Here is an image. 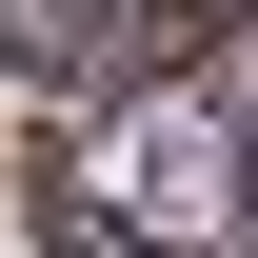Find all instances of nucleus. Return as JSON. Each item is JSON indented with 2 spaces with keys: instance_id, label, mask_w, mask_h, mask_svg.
<instances>
[{
  "instance_id": "f257e3e1",
  "label": "nucleus",
  "mask_w": 258,
  "mask_h": 258,
  "mask_svg": "<svg viewBox=\"0 0 258 258\" xmlns=\"http://www.w3.org/2000/svg\"><path fill=\"white\" fill-rule=\"evenodd\" d=\"M99 179H119L139 238H219V219H238V179H219V99H139Z\"/></svg>"
},
{
  "instance_id": "f03ea898",
  "label": "nucleus",
  "mask_w": 258,
  "mask_h": 258,
  "mask_svg": "<svg viewBox=\"0 0 258 258\" xmlns=\"http://www.w3.org/2000/svg\"><path fill=\"white\" fill-rule=\"evenodd\" d=\"M238 119H258V60H238Z\"/></svg>"
}]
</instances>
